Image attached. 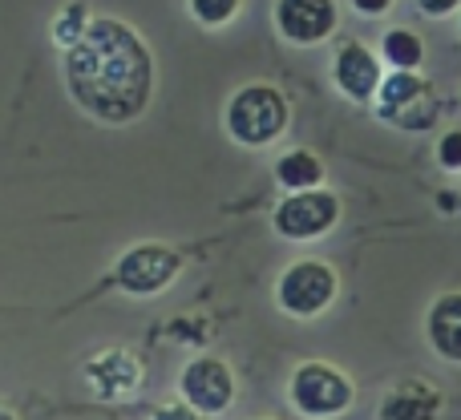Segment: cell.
<instances>
[{"label":"cell","mask_w":461,"mask_h":420,"mask_svg":"<svg viewBox=\"0 0 461 420\" xmlns=\"http://www.w3.org/2000/svg\"><path fill=\"white\" fill-rule=\"evenodd\" d=\"M178 389H183L186 405H194L203 416H215L223 408H230V400H235V372H230L223 360L203 356L183 368Z\"/></svg>","instance_id":"cell-8"},{"label":"cell","mask_w":461,"mask_h":420,"mask_svg":"<svg viewBox=\"0 0 461 420\" xmlns=\"http://www.w3.org/2000/svg\"><path fill=\"white\" fill-rule=\"evenodd\" d=\"M276 21L284 37L300 40V45H316L336 29V4L332 0H279Z\"/></svg>","instance_id":"cell-9"},{"label":"cell","mask_w":461,"mask_h":420,"mask_svg":"<svg viewBox=\"0 0 461 420\" xmlns=\"http://www.w3.org/2000/svg\"><path fill=\"white\" fill-rule=\"evenodd\" d=\"M381 118L401 130H429L438 121V94L409 69H397L381 81Z\"/></svg>","instance_id":"cell-4"},{"label":"cell","mask_w":461,"mask_h":420,"mask_svg":"<svg viewBox=\"0 0 461 420\" xmlns=\"http://www.w3.org/2000/svg\"><path fill=\"white\" fill-rule=\"evenodd\" d=\"M86 376H89V389H94L102 400H122L138 389V380H142V364H138L130 352H105V356L89 360Z\"/></svg>","instance_id":"cell-10"},{"label":"cell","mask_w":461,"mask_h":420,"mask_svg":"<svg viewBox=\"0 0 461 420\" xmlns=\"http://www.w3.org/2000/svg\"><path fill=\"white\" fill-rule=\"evenodd\" d=\"M441 405L446 400L429 380H401L381 400V420H438Z\"/></svg>","instance_id":"cell-11"},{"label":"cell","mask_w":461,"mask_h":420,"mask_svg":"<svg viewBox=\"0 0 461 420\" xmlns=\"http://www.w3.org/2000/svg\"><path fill=\"white\" fill-rule=\"evenodd\" d=\"M276 178L284 186H292V191H312V186L324 178V166H320V158L312 150H292L279 158Z\"/></svg>","instance_id":"cell-14"},{"label":"cell","mask_w":461,"mask_h":420,"mask_svg":"<svg viewBox=\"0 0 461 420\" xmlns=\"http://www.w3.org/2000/svg\"><path fill=\"white\" fill-rule=\"evenodd\" d=\"M384 57H389V65H397V69H417L425 57V45H421V37H413L409 29H393V32H384Z\"/></svg>","instance_id":"cell-15"},{"label":"cell","mask_w":461,"mask_h":420,"mask_svg":"<svg viewBox=\"0 0 461 420\" xmlns=\"http://www.w3.org/2000/svg\"><path fill=\"white\" fill-rule=\"evenodd\" d=\"M287 102L271 85H243L227 105V130L243 146H267L284 134Z\"/></svg>","instance_id":"cell-2"},{"label":"cell","mask_w":461,"mask_h":420,"mask_svg":"<svg viewBox=\"0 0 461 420\" xmlns=\"http://www.w3.org/2000/svg\"><path fill=\"white\" fill-rule=\"evenodd\" d=\"M81 21H86V4H69V13H61V21H57L53 37L61 40L65 49H73L81 37H86V29H89V24H81Z\"/></svg>","instance_id":"cell-16"},{"label":"cell","mask_w":461,"mask_h":420,"mask_svg":"<svg viewBox=\"0 0 461 420\" xmlns=\"http://www.w3.org/2000/svg\"><path fill=\"white\" fill-rule=\"evenodd\" d=\"M417 4H421L425 13H433V16H446V13H454L461 0H417Z\"/></svg>","instance_id":"cell-20"},{"label":"cell","mask_w":461,"mask_h":420,"mask_svg":"<svg viewBox=\"0 0 461 420\" xmlns=\"http://www.w3.org/2000/svg\"><path fill=\"white\" fill-rule=\"evenodd\" d=\"M352 4H357L360 13H373V16H376V13H384V8H389L393 0H352Z\"/></svg>","instance_id":"cell-21"},{"label":"cell","mask_w":461,"mask_h":420,"mask_svg":"<svg viewBox=\"0 0 461 420\" xmlns=\"http://www.w3.org/2000/svg\"><path fill=\"white\" fill-rule=\"evenodd\" d=\"M429 344L438 348V356L461 364V291L441 295L429 308Z\"/></svg>","instance_id":"cell-13"},{"label":"cell","mask_w":461,"mask_h":420,"mask_svg":"<svg viewBox=\"0 0 461 420\" xmlns=\"http://www.w3.org/2000/svg\"><path fill=\"white\" fill-rule=\"evenodd\" d=\"M438 154H441V166H446V170H461V130H454V134L441 138Z\"/></svg>","instance_id":"cell-18"},{"label":"cell","mask_w":461,"mask_h":420,"mask_svg":"<svg viewBox=\"0 0 461 420\" xmlns=\"http://www.w3.org/2000/svg\"><path fill=\"white\" fill-rule=\"evenodd\" d=\"M340 219V202L328 191H292V199L279 202L276 230L284 238H316L336 227Z\"/></svg>","instance_id":"cell-6"},{"label":"cell","mask_w":461,"mask_h":420,"mask_svg":"<svg viewBox=\"0 0 461 420\" xmlns=\"http://www.w3.org/2000/svg\"><path fill=\"white\" fill-rule=\"evenodd\" d=\"M292 405L312 420L340 416L344 408L352 405V380L336 364L308 360V364H300L292 376Z\"/></svg>","instance_id":"cell-3"},{"label":"cell","mask_w":461,"mask_h":420,"mask_svg":"<svg viewBox=\"0 0 461 420\" xmlns=\"http://www.w3.org/2000/svg\"><path fill=\"white\" fill-rule=\"evenodd\" d=\"M178 275V255L162 243H142L118 263V287L130 295H154Z\"/></svg>","instance_id":"cell-7"},{"label":"cell","mask_w":461,"mask_h":420,"mask_svg":"<svg viewBox=\"0 0 461 420\" xmlns=\"http://www.w3.org/2000/svg\"><path fill=\"white\" fill-rule=\"evenodd\" d=\"M0 420H16V416H13V413H8V408H5V416H0Z\"/></svg>","instance_id":"cell-22"},{"label":"cell","mask_w":461,"mask_h":420,"mask_svg":"<svg viewBox=\"0 0 461 420\" xmlns=\"http://www.w3.org/2000/svg\"><path fill=\"white\" fill-rule=\"evenodd\" d=\"M150 420H203V413L194 405H162Z\"/></svg>","instance_id":"cell-19"},{"label":"cell","mask_w":461,"mask_h":420,"mask_svg":"<svg viewBox=\"0 0 461 420\" xmlns=\"http://www.w3.org/2000/svg\"><path fill=\"white\" fill-rule=\"evenodd\" d=\"M150 53L130 24L89 21L86 37L65 53V81L81 110L102 121H134L150 102Z\"/></svg>","instance_id":"cell-1"},{"label":"cell","mask_w":461,"mask_h":420,"mask_svg":"<svg viewBox=\"0 0 461 420\" xmlns=\"http://www.w3.org/2000/svg\"><path fill=\"white\" fill-rule=\"evenodd\" d=\"M336 299V275L324 263H295L279 279V308L292 316H320Z\"/></svg>","instance_id":"cell-5"},{"label":"cell","mask_w":461,"mask_h":420,"mask_svg":"<svg viewBox=\"0 0 461 420\" xmlns=\"http://www.w3.org/2000/svg\"><path fill=\"white\" fill-rule=\"evenodd\" d=\"M336 85L357 102H368L373 94H381V61L365 45H344L336 57Z\"/></svg>","instance_id":"cell-12"},{"label":"cell","mask_w":461,"mask_h":420,"mask_svg":"<svg viewBox=\"0 0 461 420\" xmlns=\"http://www.w3.org/2000/svg\"><path fill=\"white\" fill-rule=\"evenodd\" d=\"M191 8H194V16H199L203 24H223V21L235 16L239 0H191Z\"/></svg>","instance_id":"cell-17"}]
</instances>
